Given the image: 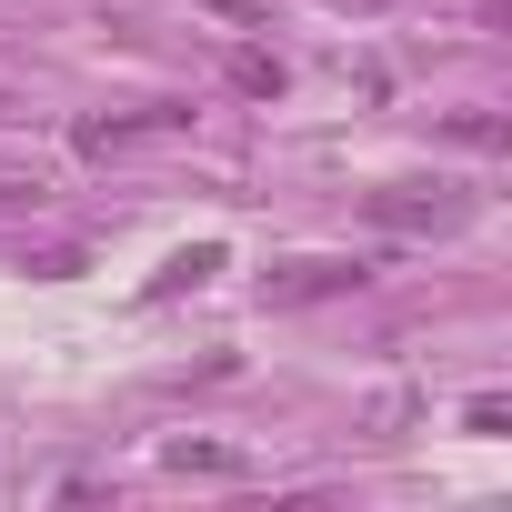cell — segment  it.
Masks as SVG:
<instances>
[{"instance_id": "7", "label": "cell", "mask_w": 512, "mask_h": 512, "mask_svg": "<svg viewBox=\"0 0 512 512\" xmlns=\"http://www.w3.org/2000/svg\"><path fill=\"white\" fill-rule=\"evenodd\" d=\"M452 141H472V151H502V141H512V131H502V121H492V111H452Z\"/></svg>"}, {"instance_id": "2", "label": "cell", "mask_w": 512, "mask_h": 512, "mask_svg": "<svg viewBox=\"0 0 512 512\" xmlns=\"http://www.w3.org/2000/svg\"><path fill=\"white\" fill-rule=\"evenodd\" d=\"M181 121H191L181 101H141V111H111V121H81L71 141H81L91 161H111V151H131V141H151V131H181Z\"/></svg>"}, {"instance_id": "4", "label": "cell", "mask_w": 512, "mask_h": 512, "mask_svg": "<svg viewBox=\"0 0 512 512\" xmlns=\"http://www.w3.org/2000/svg\"><path fill=\"white\" fill-rule=\"evenodd\" d=\"M51 211V171L41 161H0V221H31Z\"/></svg>"}, {"instance_id": "5", "label": "cell", "mask_w": 512, "mask_h": 512, "mask_svg": "<svg viewBox=\"0 0 512 512\" xmlns=\"http://www.w3.org/2000/svg\"><path fill=\"white\" fill-rule=\"evenodd\" d=\"M282 81H292V71H282V51H262V41H241V51H231V91L282 101Z\"/></svg>"}, {"instance_id": "3", "label": "cell", "mask_w": 512, "mask_h": 512, "mask_svg": "<svg viewBox=\"0 0 512 512\" xmlns=\"http://www.w3.org/2000/svg\"><path fill=\"white\" fill-rule=\"evenodd\" d=\"M352 282H362V262H282L272 272V302H332Z\"/></svg>"}, {"instance_id": "6", "label": "cell", "mask_w": 512, "mask_h": 512, "mask_svg": "<svg viewBox=\"0 0 512 512\" xmlns=\"http://www.w3.org/2000/svg\"><path fill=\"white\" fill-rule=\"evenodd\" d=\"M211 272H221V241H201V251H181V262H171V272H161L151 292H191V282H211Z\"/></svg>"}, {"instance_id": "8", "label": "cell", "mask_w": 512, "mask_h": 512, "mask_svg": "<svg viewBox=\"0 0 512 512\" xmlns=\"http://www.w3.org/2000/svg\"><path fill=\"white\" fill-rule=\"evenodd\" d=\"M221 21H241V31H262V0H211Z\"/></svg>"}, {"instance_id": "1", "label": "cell", "mask_w": 512, "mask_h": 512, "mask_svg": "<svg viewBox=\"0 0 512 512\" xmlns=\"http://www.w3.org/2000/svg\"><path fill=\"white\" fill-rule=\"evenodd\" d=\"M362 211H372V231L422 241V231H462V221H472V191H442V181H392V191H372Z\"/></svg>"}]
</instances>
